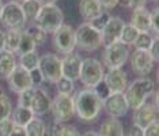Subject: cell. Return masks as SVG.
<instances>
[{
  "mask_svg": "<svg viewBox=\"0 0 159 136\" xmlns=\"http://www.w3.org/2000/svg\"><path fill=\"white\" fill-rule=\"evenodd\" d=\"M102 108H105V112L107 116L118 119V117L125 116L129 106L126 103L124 93H113L106 99H103Z\"/></svg>",
  "mask_w": 159,
  "mask_h": 136,
  "instance_id": "11",
  "label": "cell"
},
{
  "mask_svg": "<svg viewBox=\"0 0 159 136\" xmlns=\"http://www.w3.org/2000/svg\"><path fill=\"white\" fill-rule=\"evenodd\" d=\"M82 61L83 59L80 57V55L75 52H70L64 55V57L61 59V76L74 82L78 80L82 68Z\"/></svg>",
  "mask_w": 159,
  "mask_h": 136,
  "instance_id": "14",
  "label": "cell"
},
{
  "mask_svg": "<svg viewBox=\"0 0 159 136\" xmlns=\"http://www.w3.org/2000/svg\"><path fill=\"white\" fill-rule=\"evenodd\" d=\"M131 68L132 71L139 76H146L152 71L154 68V59L151 57L148 51H140L136 49L135 52H132L131 57Z\"/></svg>",
  "mask_w": 159,
  "mask_h": 136,
  "instance_id": "12",
  "label": "cell"
},
{
  "mask_svg": "<svg viewBox=\"0 0 159 136\" xmlns=\"http://www.w3.org/2000/svg\"><path fill=\"white\" fill-rule=\"evenodd\" d=\"M102 99L97 95L94 88H87L80 90L74 98L75 114L79 117V120L91 123L97 120L102 110Z\"/></svg>",
  "mask_w": 159,
  "mask_h": 136,
  "instance_id": "1",
  "label": "cell"
},
{
  "mask_svg": "<svg viewBox=\"0 0 159 136\" xmlns=\"http://www.w3.org/2000/svg\"><path fill=\"white\" fill-rule=\"evenodd\" d=\"M29 72H30V78H31V82H33V86H39L42 82H44V76H42L41 71L38 70V67L34 68V70H31V71H29Z\"/></svg>",
  "mask_w": 159,
  "mask_h": 136,
  "instance_id": "40",
  "label": "cell"
},
{
  "mask_svg": "<svg viewBox=\"0 0 159 136\" xmlns=\"http://www.w3.org/2000/svg\"><path fill=\"white\" fill-rule=\"evenodd\" d=\"M63 131H64L63 123L55 121V123H52L49 127H46V134L45 135H48V136H61Z\"/></svg>",
  "mask_w": 159,
  "mask_h": 136,
  "instance_id": "36",
  "label": "cell"
},
{
  "mask_svg": "<svg viewBox=\"0 0 159 136\" xmlns=\"http://www.w3.org/2000/svg\"><path fill=\"white\" fill-rule=\"evenodd\" d=\"M133 124L137 125L140 128H146L151 123H154L155 120H158L157 114V105H152L150 102H144L143 105H140L139 108L133 109Z\"/></svg>",
  "mask_w": 159,
  "mask_h": 136,
  "instance_id": "17",
  "label": "cell"
},
{
  "mask_svg": "<svg viewBox=\"0 0 159 136\" xmlns=\"http://www.w3.org/2000/svg\"><path fill=\"white\" fill-rule=\"evenodd\" d=\"M42 4H44V3H42L41 0H22L20 7H22L26 19L34 20V18L37 16V14Z\"/></svg>",
  "mask_w": 159,
  "mask_h": 136,
  "instance_id": "26",
  "label": "cell"
},
{
  "mask_svg": "<svg viewBox=\"0 0 159 136\" xmlns=\"http://www.w3.org/2000/svg\"><path fill=\"white\" fill-rule=\"evenodd\" d=\"M2 8H3V2L0 0V14H2Z\"/></svg>",
  "mask_w": 159,
  "mask_h": 136,
  "instance_id": "52",
  "label": "cell"
},
{
  "mask_svg": "<svg viewBox=\"0 0 159 136\" xmlns=\"http://www.w3.org/2000/svg\"><path fill=\"white\" fill-rule=\"evenodd\" d=\"M137 35H139V30L133 27L131 23H125L124 27H122L121 35H120V41L124 42L125 45L131 46V45H133V42L136 41Z\"/></svg>",
  "mask_w": 159,
  "mask_h": 136,
  "instance_id": "28",
  "label": "cell"
},
{
  "mask_svg": "<svg viewBox=\"0 0 159 136\" xmlns=\"http://www.w3.org/2000/svg\"><path fill=\"white\" fill-rule=\"evenodd\" d=\"M38 70L41 71L44 80L49 83H56L61 78V59L53 53H46L39 57Z\"/></svg>",
  "mask_w": 159,
  "mask_h": 136,
  "instance_id": "9",
  "label": "cell"
},
{
  "mask_svg": "<svg viewBox=\"0 0 159 136\" xmlns=\"http://www.w3.org/2000/svg\"><path fill=\"white\" fill-rule=\"evenodd\" d=\"M103 11L99 0H80L79 2V12L84 22H91Z\"/></svg>",
  "mask_w": 159,
  "mask_h": 136,
  "instance_id": "20",
  "label": "cell"
},
{
  "mask_svg": "<svg viewBox=\"0 0 159 136\" xmlns=\"http://www.w3.org/2000/svg\"><path fill=\"white\" fill-rule=\"evenodd\" d=\"M25 131L27 136H45L46 134V124L39 117H33L29 123L25 125Z\"/></svg>",
  "mask_w": 159,
  "mask_h": 136,
  "instance_id": "25",
  "label": "cell"
},
{
  "mask_svg": "<svg viewBox=\"0 0 159 136\" xmlns=\"http://www.w3.org/2000/svg\"><path fill=\"white\" fill-rule=\"evenodd\" d=\"M129 59V46L121 41H116L105 46L102 60L106 68H121Z\"/></svg>",
  "mask_w": 159,
  "mask_h": 136,
  "instance_id": "5",
  "label": "cell"
},
{
  "mask_svg": "<svg viewBox=\"0 0 159 136\" xmlns=\"http://www.w3.org/2000/svg\"><path fill=\"white\" fill-rule=\"evenodd\" d=\"M144 136H159V123L155 120L148 127L144 128Z\"/></svg>",
  "mask_w": 159,
  "mask_h": 136,
  "instance_id": "39",
  "label": "cell"
},
{
  "mask_svg": "<svg viewBox=\"0 0 159 136\" xmlns=\"http://www.w3.org/2000/svg\"><path fill=\"white\" fill-rule=\"evenodd\" d=\"M147 3V0H129V7H133V8H136V7H144Z\"/></svg>",
  "mask_w": 159,
  "mask_h": 136,
  "instance_id": "47",
  "label": "cell"
},
{
  "mask_svg": "<svg viewBox=\"0 0 159 136\" xmlns=\"http://www.w3.org/2000/svg\"><path fill=\"white\" fill-rule=\"evenodd\" d=\"M131 25L139 31H151V12L144 7H136L131 16Z\"/></svg>",
  "mask_w": 159,
  "mask_h": 136,
  "instance_id": "19",
  "label": "cell"
},
{
  "mask_svg": "<svg viewBox=\"0 0 159 136\" xmlns=\"http://www.w3.org/2000/svg\"><path fill=\"white\" fill-rule=\"evenodd\" d=\"M124 20L120 16H110L106 25L101 30V35H102V45H110L116 41H120V35L124 27Z\"/></svg>",
  "mask_w": 159,
  "mask_h": 136,
  "instance_id": "15",
  "label": "cell"
},
{
  "mask_svg": "<svg viewBox=\"0 0 159 136\" xmlns=\"http://www.w3.org/2000/svg\"><path fill=\"white\" fill-rule=\"evenodd\" d=\"M20 34H22V29H8L4 37V49L8 52L15 53L18 52V46H19Z\"/></svg>",
  "mask_w": 159,
  "mask_h": 136,
  "instance_id": "24",
  "label": "cell"
},
{
  "mask_svg": "<svg viewBox=\"0 0 159 136\" xmlns=\"http://www.w3.org/2000/svg\"><path fill=\"white\" fill-rule=\"evenodd\" d=\"M42 3H44V4H48V3H56L57 0H41Z\"/></svg>",
  "mask_w": 159,
  "mask_h": 136,
  "instance_id": "51",
  "label": "cell"
},
{
  "mask_svg": "<svg viewBox=\"0 0 159 136\" xmlns=\"http://www.w3.org/2000/svg\"><path fill=\"white\" fill-rule=\"evenodd\" d=\"M38 61H39L38 53L35 51H31V52H27V53L20 55L19 66L23 67L25 70H27V71H31V70H34V68L38 67Z\"/></svg>",
  "mask_w": 159,
  "mask_h": 136,
  "instance_id": "27",
  "label": "cell"
},
{
  "mask_svg": "<svg viewBox=\"0 0 159 136\" xmlns=\"http://www.w3.org/2000/svg\"><path fill=\"white\" fill-rule=\"evenodd\" d=\"M61 136H80L79 135L78 129L75 127H72V125H64V131L63 134H61Z\"/></svg>",
  "mask_w": 159,
  "mask_h": 136,
  "instance_id": "43",
  "label": "cell"
},
{
  "mask_svg": "<svg viewBox=\"0 0 159 136\" xmlns=\"http://www.w3.org/2000/svg\"><path fill=\"white\" fill-rule=\"evenodd\" d=\"M34 22L46 33H55L64 23V15L55 3H48L41 6L37 16L34 18Z\"/></svg>",
  "mask_w": 159,
  "mask_h": 136,
  "instance_id": "3",
  "label": "cell"
},
{
  "mask_svg": "<svg viewBox=\"0 0 159 136\" xmlns=\"http://www.w3.org/2000/svg\"><path fill=\"white\" fill-rule=\"evenodd\" d=\"M11 112H12V102L10 99V97L3 93V94H0V121L8 119L11 116Z\"/></svg>",
  "mask_w": 159,
  "mask_h": 136,
  "instance_id": "31",
  "label": "cell"
},
{
  "mask_svg": "<svg viewBox=\"0 0 159 136\" xmlns=\"http://www.w3.org/2000/svg\"><path fill=\"white\" fill-rule=\"evenodd\" d=\"M151 30L155 34H158V31H159V10L158 8H155L151 12Z\"/></svg>",
  "mask_w": 159,
  "mask_h": 136,
  "instance_id": "41",
  "label": "cell"
},
{
  "mask_svg": "<svg viewBox=\"0 0 159 136\" xmlns=\"http://www.w3.org/2000/svg\"><path fill=\"white\" fill-rule=\"evenodd\" d=\"M7 136H27L26 131H25V127H19V125H15L12 128V131L10 132Z\"/></svg>",
  "mask_w": 159,
  "mask_h": 136,
  "instance_id": "44",
  "label": "cell"
},
{
  "mask_svg": "<svg viewBox=\"0 0 159 136\" xmlns=\"http://www.w3.org/2000/svg\"><path fill=\"white\" fill-rule=\"evenodd\" d=\"M128 136H144V129L133 124L132 128H131V131H129V135Z\"/></svg>",
  "mask_w": 159,
  "mask_h": 136,
  "instance_id": "46",
  "label": "cell"
},
{
  "mask_svg": "<svg viewBox=\"0 0 159 136\" xmlns=\"http://www.w3.org/2000/svg\"><path fill=\"white\" fill-rule=\"evenodd\" d=\"M53 46L57 52L67 55L70 52H74L75 49V30L70 25H61L57 30L53 33Z\"/></svg>",
  "mask_w": 159,
  "mask_h": 136,
  "instance_id": "10",
  "label": "cell"
},
{
  "mask_svg": "<svg viewBox=\"0 0 159 136\" xmlns=\"http://www.w3.org/2000/svg\"><path fill=\"white\" fill-rule=\"evenodd\" d=\"M151 2H158V0H151Z\"/></svg>",
  "mask_w": 159,
  "mask_h": 136,
  "instance_id": "54",
  "label": "cell"
},
{
  "mask_svg": "<svg viewBox=\"0 0 159 136\" xmlns=\"http://www.w3.org/2000/svg\"><path fill=\"white\" fill-rule=\"evenodd\" d=\"M56 88H57V93L59 94H72L74 93V80L71 79H67V78L61 76L59 80L56 82Z\"/></svg>",
  "mask_w": 159,
  "mask_h": 136,
  "instance_id": "33",
  "label": "cell"
},
{
  "mask_svg": "<svg viewBox=\"0 0 159 136\" xmlns=\"http://www.w3.org/2000/svg\"><path fill=\"white\" fill-rule=\"evenodd\" d=\"M124 136H125V135H124Z\"/></svg>",
  "mask_w": 159,
  "mask_h": 136,
  "instance_id": "55",
  "label": "cell"
},
{
  "mask_svg": "<svg viewBox=\"0 0 159 136\" xmlns=\"http://www.w3.org/2000/svg\"><path fill=\"white\" fill-rule=\"evenodd\" d=\"M103 67L97 59L89 57L82 61L79 79L87 88H94L103 79Z\"/></svg>",
  "mask_w": 159,
  "mask_h": 136,
  "instance_id": "6",
  "label": "cell"
},
{
  "mask_svg": "<svg viewBox=\"0 0 159 136\" xmlns=\"http://www.w3.org/2000/svg\"><path fill=\"white\" fill-rule=\"evenodd\" d=\"M0 94H3V88L2 87H0Z\"/></svg>",
  "mask_w": 159,
  "mask_h": 136,
  "instance_id": "53",
  "label": "cell"
},
{
  "mask_svg": "<svg viewBox=\"0 0 159 136\" xmlns=\"http://www.w3.org/2000/svg\"><path fill=\"white\" fill-rule=\"evenodd\" d=\"M94 91L97 93V95H98L99 98L102 99V101H103V99H106L107 97L110 95V91H109V88H107L106 83H105V82H103V79L101 80L99 83L95 86V87H94Z\"/></svg>",
  "mask_w": 159,
  "mask_h": 136,
  "instance_id": "37",
  "label": "cell"
},
{
  "mask_svg": "<svg viewBox=\"0 0 159 136\" xmlns=\"http://www.w3.org/2000/svg\"><path fill=\"white\" fill-rule=\"evenodd\" d=\"M75 45L83 51H95L102 45V35L90 22H84L75 30Z\"/></svg>",
  "mask_w": 159,
  "mask_h": 136,
  "instance_id": "4",
  "label": "cell"
},
{
  "mask_svg": "<svg viewBox=\"0 0 159 136\" xmlns=\"http://www.w3.org/2000/svg\"><path fill=\"white\" fill-rule=\"evenodd\" d=\"M29 34L31 35V38H33L34 44L35 45H44L45 41H46V37H48V33H46L45 30H42L39 26H33V27H29L27 29Z\"/></svg>",
  "mask_w": 159,
  "mask_h": 136,
  "instance_id": "32",
  "label": "cell"
},
{
  "mask_svg": "<svg viewBox=\"0 0 159 136\" xmlns=\"http://www.w3.org/2000/svg\"><path fill=\"white\" fill-rule=\"evenodd\" d=\"M50 108H52V99L48 95V93L42 90V88L34 90L33 101H31V106H30L34 116H44V114L50 112Z\"/></svg>",
  "mask_w": 159,
  "mask_h": 136,
  "instance_id": "18",
  "label": "cell"
},
{
  "mask_svg": "<svg viewBox=\"0 0 159 136\" xmlns=\"http://www.w3.org/2000/svg\"><path fill=\"white\" fill-rule=\"evenodd\" d=\"M35 45L31 35L29 34L27 30H22V34H20V40H19V46H18V53L19 55H23V53L31 52L35 49Z\"/></svg>",
  "mask_w": 159,
  "mask_h": 136,
  "instance_id": "29",
  "label": "cell"
},
{
  "mask_svg": "<svg viewBox=\"0 0 159 136\" xmlns=\"http://www.w3.org/2000/svg\"><path fill=\"white\" fill-rule=\"evenodd\" d=\"M55 121L59 123H67L75 116V106H74V97L70 94H57L56 98L52 101L50 108Z\"/></svg>",
  "mask_w": 159,
  "mask_h": 136,
  "instance_id": "8",
  "label": "cell"
},
{
  "mask_svg": "<svg viewBox=\"0 0 159 136\" xmlns=\"http://www.w3.org/2000/svg\"><path fill=\"white\" fill-rule=\"evenodd\" d=\"M4 37H6V33L0 30V52L4 51Z\"/></svg>",
  "mask_w": 159,
  "mask_h": 136,
  "instance_id": "48",
  "label": "cell"
},
{
  "mask_svg": "<svg viewBox=\"0 0 159 136\" xmlns=\"http://www.w3.org/2000/svg\"><path fill=\"white\" fill-rule=\"evenodd\" d=\"M11 120L14 121L15 125H19V127H25L29 121L34 117V113L30 108H25V106H19L18 105L15 109H12L11 112Z\"/></svg>",
  "mask_w": 159,
  "mask_h": 136,
  "instance_id": "23",
  "label": "cell"
},
{
  "mask_svg": "<svg viewBox=\"0 0 159 136\" xmlns=\"http://www.w3.org/2000/svg\"><path fill=\"white\" fill-rule=\"evenodd\" d=\"M99 136H124V128L118 119L110 117L99 127Z\"/></svg>",
  "mask_w": 159,
  "mask_h": 136,
  "instance_id": "21",
  "label": "cell"
},
{
  "mask_svg": "<svg viewBox=\"0 0 159 136\" xmlns=\"http://www.w3.org/2000/svg\"><path fill=\"white\" fill-rule=\"evenodd\" d=\"M6 79H7V82H8L10 88H11L14 93H20L23 90H27V88L33 87V82H31V78H30V72H29L27 70H25L23 67H20V66H16L15 70H14Z\"/></svg>",
  "mask_w": 159,
  "mask_h": 136,
  "instance_id": "13",
  "label": "cell"
},
{
  "mask_svg": "<svg viewBox=\"0 0 159 136\" xmlns=\"http://www.w3.org/2000/svg\"><path fill=\"white\" fill-rule=\"evenodd\" d=\"M18 105L19 106H25V108H30L31 106V101H33V95H34V88H27L20 93H18Z\"/></svg>",
  "mask_w": 159,
  "mask_h": 136,
  "instance_id": "34",
  "label": "cell"
},
{
  "mask_svg": "<svg viewBox=\"0 0 159 136\" xmlns=\"http://www.w3.org/2000/svg\"><path fill=\"white\" fill-rule=\"evenodd\" d=\"M103 82L106 83L110 94H113V93H124L126 86H128L126 75L121 68H111L106 74H103Z\"/></svg>",
  "mask_w": 159,
  "mask_h": 136,
  "instance_id": "16",
  "label": "cell"
},
{
  "mask_svg": "<svg viewBox=\"0 0 159 136\" xmlns=\"http://www.w3.org/2000/svg\"><path fill=\"white\" fill-rule=\"evenodd\" d=\"M117 4L121 7H129V0H117Z\"/></svg>",
  "mask_w": 159,
  "mask_h": 136,
  "instance_id": "49",
  "label": "cell"
},
{
  "mask_svg": "<svg viewBox=\"0 0 159 136\" xmlns=\"http://www.w3.org/2000/svg\"><path fill=\"white\" fill-rule=\"evenodd\" d=\"M109 18H110L109 12H107V11H102V12H101L98 16L95 18V19H93L90 23H91L94 27H95V29H98V30L101 31V30H102V27L105 26V25H106V22H107V20H109Z\"/></svg>",
  "mask_w": 159,
  "mask_h": 136,
  "instance_id": "35",
  "label": "cell"
},
{
  "mask_svg": "<svg viewBox=\"0 0 159 136\" xmlns=\"http://www.w3.org/2000/svg\"><path fill=\"white\" fill-rule=\"evenodd\" d=\"M101 6L102 8H106V10H111L117 6V0H99Z\"/></svg>",
  "mask_w": 159,
  "mask_h": 136,
  "instance_id": "45",
  "label": "cell"
},
{
  "mask_svg": "<svg viewBox=\"0 0 159 136\" xmlns=\"http://www.w3.org/2000/svg\"><path fill=\"white\" fill-rule=\"evenodd\" d=\"M0 20L7 29H22L27 19L19 3L8 2L7 4H3Z\"/></svg>",
  "mask_w": 159,
  "mask_h": 136,
  "instance_id": "7",
  "label": "cell"
},
{
  "mask_svg": "<svg viewBox=\"0 0 159 136\" xmlns=\"http://www.w3.org/2000/svg\"><path fill=\"white\" fill-rule=\"evenodd\" d=\"M82 136H99L97 132H94V131H89V132H86L84 135H82Z\"/></svg>",
  "mask_w": 159,
  "mask_h": 136,
  "instance_id": "50",
  "label": "cell"
},
{
  "mask_svg": "<svg viewBox=\"0 0 159 136\" xmlns=\"http://www.w3.org/2000/svg\"><path fill=\"white\" fill-rule=\"evenodd\" d=\"M155 38L150 34V31H139V35H137L136 41L133 42L136 49H140V51H148L152 45Z\"/></svg>",
  "mask_w": 159,
  "mask_h": 136,
  "instance_id": "30",
  "label": "cell"
},
{
  "mask_svg": "<svg viewBox=\"0 0 159 136\" xmlns=\"http://www.w3.org/2000/svg\"><path fill=\"white\" fill-rule=\"evenodd\" d=\"M158 46H159V42H158V38L155 37V40H154V42H152V45H151V48L148 49V52H150L151 57H152V59H154V61H158V60H159Z\"/></svg>",
  "mask_w": 159,
  "mask_h": 136,
  "instance_id": "42",
  "label": "cell"
},
{
  "mask_svg": "<svg viewBox=\"0 0 159 136\" xmlns=\"http://www.w3.org/2000/svg\"><path fill=\"white\" fill-rule=\"evenodd\" d=\"M124 91L128 106L131 109H136L144 102H147V99L154 94L155 83L148 78L140 76L139 79L133 80L129 86H126Z\"/></svg>",
  "mask_w": 159,
  "mask_h": 136,
  "instance_id": "2",
  "label": "cell"
},
{
  "mask_svg": "<svg viewBox=\"0 0 159 136\" xmlns=\"http://www.w3.org/2000/svg\"><path fill=\"white\" fill-rule=\"evenodd\" d=\"M14 127H15V124H14V121L11 120V117L0 121V136H7L12 131Z\"/></svg>",
  "mask_w": 159,
  "mask_h": 136,
  "instance_id": "38",
  "label": "cell"
},
{
  "mask_svg": "<svg viewBox=\"0 0 159 136\" xmlns=\"http://www.w3.org/2000/svg\"><path fill=\"white\" fill-rule=\"evenodd\" d=\"M16 66V59L12 52H8L6 49L0 52V78H7L15 70Z\"/></svg>",
  "mask_w": 159,
  "mask_h": 136,
  "instance_id": "22",
  "label": "cell"
}]
</instances>
